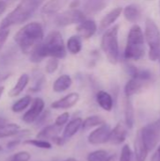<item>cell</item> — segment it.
Wrapping results in <instances>:
<instances>
[{
	"instance_id": "6da1fadb",
	"label": "cell",
	"mask_w": 160,
	"mask_h": 161,
	"mask_svg": "<svg viewBox=\"0 0 160 161\" xmlns=\"http://www.w3.org/2000/svg\"><path fill=\"white\" fill-rule=\"evenodd\" d=\"M30 61L41 62L45 58L62 59L66 57V46L59 31H51L30 52Z\"/></svg>"
},
{
	"instance_id": "7a4b0ae2",
	"label": "cell",
	"mask_w": 160,
	"mask_h": 161,
	"mask_svg": "<svg viewBox=\"0 0 160 161\" xmlns=\"http://www.w3.org/2000/svg\"><path fill=\"white\" fill-rule=\"evenodd\" d=\"M44 38V32L41 25L32 22L24 25L14 36V42L21 51L28 54Z\"/></svg>"
},
{
	"instance_id": "3957f363",
	"label": "cell",
	"mask_w": 160,
	"mask_h": 161,
	"mask_svg": "<svg viewBox=\"0 0 160 161\" xmlns=\"http://www.w3.org/2000/svg\"><path fill=\"white\" fill-rule=\"evenodd\" d=\"M44 1L45 0H21L18 6L2 20L0 28H8L11 25L25 23Z\"/></svg>"
},
{
	"instance_id": "277c9868",
	"label": "cell",
	"mask_w": 160,
	"mask_h": 161,
	"mask_svg": "<svg viewBox=\"0 0 160 161\" xmlns=\"http://www.w3.org/2000/svg\"><path fill=\"white\" fill-rule=\"evenodd\" d=\"M127 70L131 78L127 81L124 87L125 97H131L132 95L148 89L155 80L153 74L148 70H140L131 65L128 66Z\"/></svg>"
},
{
	"instance_id": "5b68a950",
	"label": "cell",
	"mask_w": 160,
	"mask_h": 161,
	"mask_svg": "<svg viewBox=\"0 0 160 161\" xmlns=\"http://www.w3.org/2000/svg\"><path fill=\"white\" fill-rule=\"evenodd\" d=\"M145 55L144 34L140 25H133L128 33L124 57L127 60H140Z\"/></svg>"
},
{
	"instance_id": "8992f818",
	"label": "cell",
	"mask_w": 160,
	"mask_h": 161,
	"mask_svg": "<svg viewBox=\"0 0 160 161\" xmlns=\"http://www.w3.org/2000/svg\"><path fill=\"white\" fill-rule=\"evenodd\" d=\"M119 25H116L106 30L101 40V48L105 53L108 61L112 64H116L119 60L120 51L118 42Z\"/></svg>"
},
{
	"instance_id": "52a82bcc",
	"label": "cell",
	"mask_w": 160,
	"mask_h": 161,
	"mask_svg": "<svg viewBox=\"0 0 160 161\" xmlns=\"http://www.w3.org/2000/svg\"><path fill=\"white\" fill-rule=\"evenodd\" d=\"M145 39L149 45V58L152 61L157 60L160 56V30L151 18L145 21Z\"/></svg>"
},
{
	"instance_id": "ba28073f",
	"label": "cell",
	"mask_w": 160,
	"mask_h": 161,
	"mask_svg": "<svg viewBox=\"0 0 160 161\" xmlns=\"http://www.w3.org/2000/svg\"><path fill=\"white\" fill-rule=\"evenodd\" d=\"M141 134L148 152L154 150L160 141L159 122H154L145 125L141 129Z\"/></svg>"
},
{
	"instance_id": "9c48e42d",
	"label": "cell",
	"mask_w": 160,
	"mask_h": 161,
	"mask_svg": "<svg viewBox=\"0 0 160 161\" xmlns=\"http://www.w3.org/2000/svg\"><path fill=\"white\" fill-rule=\"evenodd\" d=\"M85 19L86 15L82 10L71 8L69 10L58 14L54 19V23L58 26H67L70 25L79 24Z\"/></svg>"
},
{
	"instance_id": "30bf717a",
	"label": "cell",
	"mask_w": 160,
	"mask_h": 161,
	"mask_svg": "<svg viewBox=\"0 0 160 161\" xmlns=\"http://www.w3.org/2000/svg\"><path fill=\"white\" fill-rule=\"evenodd\" d=\"M44 101L40 98L36 97L31 101L30 108L25 111V113L22 116V121L25 124H33L35 123L41 114L43 112L44 109Z\"/></svg>"
},
{
	"instance_id": "8fae6325",
	"label": "cell",
	"mask_w": 160,
	"mask_h": 161,
	"mask_svg": "<svg viewBox=\"0 0 160 161\" xmlns=\"http://www.w3.org/2000/svg\"><path fill=\"white\" fill-rule=\"evenodd\" d=\"M111 128L108 124H103L97 126L96 129L91 131L88 136V142L92 145H99L108 142Z\"/></svg>"
},
{
	"instance_id": "7c38bea8",
	"label": "cell",
	"mask_w": 160,
	"mask_h": 161,
	"mask_svg": "<svg viewBox=\"0 0 160 161\" xmlns=\"http://www.w3.org/2000/svg\"><path fill=\"white\" fill-rule=\"evenodd\" d=\"M126 137H127V127L124 123L120 122L116 125V126L113 129H111L108 142L114 145H119L124 142Z\"/></svg>"
},
{
	"instance_id": "4fadbf2b",
	"label": "cell",
	"mask_w": 160,
	"mask_h": 161,
	"mask_svg": "<svg viewBox=\"0 0 160 161\" xmlns=\"http://www.w3.org/2000/svg\"><path fill=\"white\" fill-rule=\"evenodd\" d=\"M97 30V25L95 21L91 19H85L78 24L76 27L77 35L81 39H90L91 38Z\"/></svg>"
},
{
	"instance_id": "5bb4252c",
	"label": "cell",
	"mask_w": 160,
	"mask_h": 161,
	"mask_svg": "<svg viewBox=\"0 0 160 161\" xmlns=\"http://www.w3.org/2000/svg\"><path fill=\"white\" fill-rule=\"evenodd\" d=\"M79 94L77 92H71L64 97L53 102L51 104V108L54 109H68L73 108L79 101Z\"/></svg>"
},
{
	"instance_id": "9a60e30c",
	"label": "cell",
	"mask_w": 160,
	"mask_h": 161,
	"mask_svg": "<svg viewBox=\"0 0 160 161\" xmlns=\"http://www.w3.org/2000/svg\"><path fill=\"white\" fill-rule=\"evenodd\" d=\"M108 5V0H84L83 9L85 15H95Z\"/></svg>"
},
{
	"instance_id": "2e32d148",
	"label": "cell",
	"mask_w": 160,
	"mask_h": 161,
	"mask_svg": "<svg viewBox=\"0 0 160 161\" xmlns=\"http://www.w3.org/2000/svg\"><path fill=\"white\" fill-rule=\"evenodd\" d=\"M70 0H49L41 8V12L45 15H53L59 12L69 4Z\"/></svg>"
},
{
	"instance_id": "e0dca14e",
	"label": "cell",
	"mask_w": 160,
	"mask_h": 161,
	"mask_svg": "<svg viewBox=\"0 0 160 161\" xmlns=\"http://www.w3.org/2000/svg\"><path fill=\"white\" fill-rule=\"evenodd\" d=\"M82 123H83L82 118H74V119L71 120L70 122H68L66 124V126L63 129L62 138L66 141V140H69L72 137H74L81 129Z\"/></svg>"
},
{
	"instance_id": "ac0fdd59",
	"label": "cell",
	"mask_w": 160,
	"mask_h": 161,
	"mask_svg": "<svg viewBox=\"0 0 160 161\" xmlns=\"http://www.w3.org/2000/svg\"><path fill=\"white\" fill-rule=\"evenodd\" d=\"M134 148H135L136 161H146L147 155L149 152L143 142V140H142V137L141 134V130H139L137 133L135 143H134Z\"/></svg>"
},
{
	"instance_id": "d6986e66",
	"label": "cell",
	"mask_w": 160,
	"mask_h": 161,
	"mask_svg": "<svg viewBox=\"0 0 160 161\" xmlns=\"http://www.w3.org/2000/svg\"><path fill=\"white\" fill-rule=\"evenodd\" d=\"M122 12H123V8L119 7V8H115L108 14H106L100 22V29L101 30L108 29L112 24L116 22V20L120 17Z\"/></svg>"
},
{
	"instance_id": "ffe728a7",
	"label": "cell",
	"mask_w": 160,
	"mask_h": 161,
	"mask_svg": "<svg viewBox=\"0 0 160 161\" xmlns=\"http://www.w3.org/2000/svg\"><path fill=\"white\" fill-rule=\"evenodd\" d=\"M61 126H58L57 125H50L45 127H43L38 134H37V139L40 140H51L54 139L55 137L58 136L60 131H61Z\"/></svg>"
},
{
	"instance_id": "44dd1931",
	"label": "cell",
	"mask_w": 160,
	"mask_h": 161,
	"mask_svg": "<svg viewBox=\"0 0 160 161\" xmlns=\"http://www.w3.org/2000/svg\"><path fill=\"white\" fill-rule=\"evenodd\" d=\"M96 101L97 104L101 108H103L106 111H111L113 108V98L112 96L105 92V91H99L96 94Z\"/></svg>"
},
{
	"instance_id": "7402d4cb",
	"label": "cell",
	"mask_w": 160,
	"mask_h": 161,
	"mask_svg": "<svg viewBox=\"0 0 160 161\" xmlns=\"http://www.w3.org/2000/svg\"><path fill=\"white\" fill-rule=\"evenodd\" d=\"M123 12H124V18L130 23H137L141 19V8L136 4H131V5L126 6L123 9Z\"/></svg>"
},
{
	"instance_id": "603a6c76",
	"label": "cell",
	"mask_w": 160,
	"mask_h": 161,
	"mask_svg": "<svg viewBox=\"0 0 160 161\" xmlns=\"http://www.w3.org/2000/svg\"><path fill=\"white\" fill-rule=\"evenodd\" d=\"M73 80L69 75H62L58 76L53 84V91L55 92H63L71 88Z\"/></svg>"
},
{
	"instance_id": "cb8c5ba5",
	"label": "cell",
	"mask_w": 160,
	"mask_h": 161,
	"mask_svg": "<svg viewBox=\"0 0 160 161\" xmlns=\"http://www.w3.org/2000/svg\"><path fill=\"white\" fill-rule=\"evenodd\" d=\"M20 130H21V127L19 125L8 122L7 124L0 125V139L17 136Z\"/></svg>"
},
{
	"instance_id": "d4e9b609",
	"label": "cell",
	"mask_w": 160,
	"mask_h": 161,
	"mask_svg": "<svg viewBox=\"0 0 160 161\" xmlns=\"http://www.w3.org/2000/svg\"><path fill=\"white\" fill-rule=\"evenodd\" d=\"M28 82H29V76H28V75H26V74L22 75L18 78V80H17L16 84L13 86V88L8 92V96H10V97H16L19 94H21L23 92V91L25 89V87L27 86Z\"/></svg>"
},
{
	"instance_id": "484cf974",
	"label": "cell",
	"mask_w": 160,
	"mask_h": 161,
	"mask_svg": "<svg viewBox=\"0 0 160 161\" xmlns=\"http://www.w3.org/2000/svg\"><path fill=\"white\" fill-rule=\"evenodd\" d=\"M134 108L130 100V97H126L124 102V124L128 129H131L134 125Z\"/></svg>"
},
{
	"instance_id": "4316f807",
	"label": "cell",
	"mask_w": 160,
	"mask_h": 161,
	"mask_svg": "<svg viewBox=\"0 0 160 161\" xmlns=\"http://www.w3.org/2000/svg\"><path fill=\"white\" fill-rule=\"evenodd\" d=\"M66 48L73 55L78 54L81 51V49H82L81 38L78 35H74V36L70 37L69 40H68V42H67Z\"/></svg>"
},
{
	"instance_id": "83f0119b",
	"label": "cell",
	"mask_w": 160,
	"mask_h": 161,
	"mask_svg": "<svg viewBox=\"0 0 160 161\" xmlns=\"http://www.w3.org/2000/svg\"><path fill=\"white\" fill-rule=\"evenodd\" d=\"M31 101H32V98L29 95H25V96L20 98L11 106V111L14 113H20V112L24 111L30 106Z\"/></svg>"
},
{
	"instance_id": "f1b7e54d",
	"label": "cell",
	"mask_w": 160,
	"mask_h": 161,
	"mask_svg": "<svg viewBox=\"0 0 160 161\" xmlns=\"http://www.w3.org/2000/svg\"><path fill=\"white\" fill-rule=\"evenodd\" d=\"M103 124H105V120L101 116L92 115V116L87 117L85 120H83L81 129L88 130L90 128H92V127H95V126H99V125H101Z\"/></svg>"
},
{
	"instance_id": "f546056e",
	"label": "cell",
	"mask_w": 160,
	"mask_h": 161,
	"mask_svg": "<svg viewBox=\"0 0 160 161\" xmlns=\"http://www.w3.org/2000/svg\"><path fill=\"white\" fill-rule=\"evenodd\" d=\"M25 145H32L36 148H40V149H51L52 148V144L48 142V141H44V140H40V139H34V140H25L24 142Z\"/></svg>"
},
{
	"instance_id": "4dcf8cb0",
	"label": "cell",
	"mask_w": 160,
	"mask_h": 161,
	"mask_svg": "<svg viewBox=\"0 0 160 161\" xmlns=\"http://www.w3.org/2000/svg\"><path fill=\"white\" fill-rule=\"evenodd\" d=\"M109 157L106 150H96L90 153L87 157V161H106Z\"/></svg>"
},
{
	"instance_id": "1f68e13d",
	"label": "cell",
	"mask_w": 160,
	"mask_h": 161,
	"mask_svg": "<svg viewBox=\"0 0 160 161\" xmlns=\"http://www.w3.org/2000/svg\"><path fill=\"white\" fill-rule=\"evenodd\" d=\"M31 158V155L26 151H21L18 152L8 158H7L5 161H29Z\"/></svg>"
},
{
	"instance_id": "d6a6232c",
	"label": "cell",
	"mask_w": 160,
	"mask_h": 161,
	"mask_svg": "<svg viewBox=\"0 0 160 161\" xmlns=\"http://www.w3.org/2000/svg\"><path fill=\"white\" fill-rule=\"evenodd\" d=\"M132 150L128 144H125L121 151L120 161H132Z\"/></svg>"
},
{
	"instance_id": "836d02e7",
	"label": "cell",
	"mask_w": 160,
	"mask_h": 161,
	"mask_svg": "<svg viewBox=\"0 0 160 161\" xmlns=\"http://www.w3.org/2000/svg\"><path fill=\"white\" fill-rule=\"evenodd\" d=\"M58 67V59L55 58H51L45 65V72L47 74H53L57 71Z\"/></svg>"
},
{
	"instance_id": "e575fe53",
	"label": "cell",
	"mask_w": 160,
	"mask_h": 161,
	"mask_svg": "<svg viewBox=\"0 0 160 161\" xmlns=\"http://www.w3.org/2000/svg\"><path fill=\"white\" fill-rule=\"evenodd\" d=\"M69 118H70L69 112H63L62 114H60L57 117V119L55 120V125L62 127L64 125H66L69 122Z\"/></svg>"
},
{
	"instance_id": "d590c367",
	"label": "cell",
	"mask_w": 160,
	"mask_h": 161,
	"mask_svg": "<svg viewBox=\"0 0 160 161\" xmlns=\"http://www.w3.org/2000/svg\"><path fill=\"white\" fill-rule=\"evenodd\" d=\"M8 35H9L8 28H0V49L3 47V45L7 42Z\"/></svg>"
},
{
	"instance_id": "8d00e7d4",
	"label": "cell",
	"mask_w": 160,
	"mask_h": 161,
	"mask_svg": "<svg viewBox=\"0 0 160 161\" xmlns=\"http://www.w3.org/2000/svg\"><path fill=\"white\" fill-rule=\"evenodd\" d=\"M52 142L56 144V145H58V146H61L64 144L65 142V140L62 138V137H59V136H57L55 137L54 139H52Z\"/></svg>"
},
{
	"instance_id": "74e56055",
	"label": "cell",
	"mask_w": 160,
	"mask_h": 161,
	"mask_svg": "<svg viewBox=\"0 0 160 161\" xmlns=\"http://www.w3.org/2000/svg\"><path fill=\"white\" fill-rule=\"evenodd\" d=\"M20 140L18 139V140H13V141H11V142H9L8 144H7V147H8V149H13L14 147H16L19 143H20Z\"/></svg>"
},
{
	"instance_id": "f35d334b",
	"label": "cell",
	"mask_w": 160,
	"mask_h": 161,
	"mask_svg": "<svg viewBox=\"0 0 160 161\" xmlns=\"http://www.w3.org/2000/svg\"><path fill=\"white\" fill-rule=\"evenodd\" d=\"M151 161H160V146L157 149L155 154L153 155Z\"/></svg>"
},
{
	"instance_id": "ab89813d",
	"label": "cell",
	"mask_w": 160,
	"mask_h": 161,
	"mask_svg": "<svg viewBox=\"0 0 160 161\" xmlns=\"http://www.w3.org/2000/svg\"><path fill=\"white\" fill-rule=\"evenodd\" d=\"M7 7H8V4L0 0V15H2L5 12V10L7 9Z\"/></svg>"
},
{
	"instance_id": "60d3db41",
	"label": "cell",
	"mask_w": 160,
	"mask_h": 161,
	"mask_svg": "<svg viewBox=\"0 0 160 161\" xmlns=\"http://www.w3.org/2000/svg\"><path fill=\"white\" fill-rule=\"evenodd\" d=\"M7 123H8V120H7V119H5V118H3V117H0V125H5V124H7Z\"/></svg>"
},
{
	"instance_id": "b9f144b4",
	"label": "cell",
	"mask_w": 160,
	"mask_h": 161,
	"mask_svg": "<svg viewBox=\"0 0 160 161\" xmlns=\"http://www.w3.org/2000/svg\"><path fill=\"white\" fill-rule=\"evenodd\" d=\"M4 91H5V87L4 86H0V98L2 97V94H3Z\"/></svg>"
},
{
	"instance_id": "7bdbcfd3",
	"label": "cell",
	"mask_w": 160,
	"mask_h": 161,
	"mask_svg": "<svg viewBox=\"0 0 160 161\" xmlns=\"http://www.w3.org/2000/svg\"><path fill=\"white\" fill-rule=\"evenodd\" d=\"M1 1H3V2H5V3H7V4L8 5L9 3H12V2H14V1H16V0H1Z\"/></svg>"
},
{
	"instance_id": "ee69618b",
	"label": "cell",
	"mask_w": 160,
	"mask_h": 161,
	"mask_svg": "<svg viewBox=\"0 0 160 161\" xmlns=\"http://www.w3.org/2000/svg\"><path fill=\"white\" fill-rule=\"evenodd\" d=\"M64 161H77L75 158H67V159H65Z\"/></svg>"
},
{
	"instance_id": "f6af8a7d",
	"label": "cell",
	"mask_w": 160,
	"mask_h": 161,
	"mask_svg": "<svg viewBox=\"0 0 160 161\" xmlns=\"http://www.w3.org/2000/svg\"><path fill=\"white\" fill-rule=\"evenodd\" d=\"M2 150H3V148H2V146H1V145H0V152H1V151H2Z\"/></svg>"
},
{
	"instance_id": "bcb514c9",
	"label": "cell",
	"mask_w": 160,
	"mask_h": 161,
	"mask_svg": "<svg viewBox=\"0 0 160 161\" xmlns=\"http://www.w3.org/2000/svg\"><path fill=\"white\" fill-rule=\"evenodd\" d=\"M1 78H2V75H1V74H0V80H1Z\"/></svg>"
},
{
	"instance_id": "7dc6e473",
	"label": "cell",
	"mask_w": 160,
	"mask_h": 161,
	"mask_svg": "<svg viewBox=\"0 0 160 161\" xmlns=\"http://www.w3.org/2000/svg\"><path fill=\"white\" fill-rule=\"evenodd\" d=\"M159 12H160V0H159Z\"/></svg>"
},
{
	"instance_id": "c3c4849f",
	"label": "cell",
	"mask_w": 160,
	"mask_h": 161,
	"mask_svg": "<svg viewBox=\"0 0 160 161\" xmlns=\"http://www.w3.org/2000/svg\"><path fill=\"white\" fill-rule=\"evenodd\" d=\"M158 59H159V61H160V56H159V58H158Z\"/></svg>"
},
{
	"instance_id": "681fc988",
	"label": "cell",
	"mask_w": 160,
	"mask_h": 161,
	"mask_svg": "<svg viewBox=\"0 0 160 161\" xmlns=\"http://www.w3.org/2000/svg\"><path fill=\"white\" fill-rule=\"evenodd\" d=\"M158 122H159V124H160V120H159V121H158Z\"/></svg>"
}]
</instances>
